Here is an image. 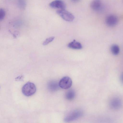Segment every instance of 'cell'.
<instances>
[{
	"label": "cell",
	"mask_w": 123,
	"mask_h": 123,
	"mask_svg": "<svg viewBox=\"0 0 123 123\" xmlns=\"http://www.w3.org/2000/svg\"><path fill=\"white\" fill-rule=\"evenodd\" d=\"M121 100L118 98L113 99L110 103V105L112 108L116 110L119 109L121 107Z\"/></svg>",
	"instance_id": "52a82bcc"
},
{
	"label": "cell",
	"mask_w": 123,
	"mask_h": 123,
	"mask_svg": "<svg viewBox=\"0 0 123 123\" xmlns=\"http://www.w3.org/2000/svg\"><path fill=\"white\" fill-rule=\"evenodd\" d=\"M111 50L112 53L116 55L119 54L120 49L119 47L117 45L113 44L111 47Z\"/></svg>",
	"instance_id": "7c38bea8"
},
{
	"label": "cell",
	"mask_w": 123,
	"mask_h": 123,
	"mask_svg": "<svg viewBox=\"0 0 123 123\" xmlns=\"http://www.w3.org/2000/svg\"><path fill=\"white\" fill-rule=\"evenodd\" d=\"M83 114V112L81 110H77L74 111L65 117L64 121L66 122L74 121L81 117Z\"/></svg>",
	"instance_id": "7a4b0ae2"
},
{
	"label": "cell",
	"mask_w": 123,
	"mask_h": 123,
	"mask_svg": "<svg viewBox=\"0 0 123 123\" xmlns=\"http://www.w3.org/2000/svg\"><path fill=\"white\" fill-rule=\"evenodd\" d=\"M49 6L52 8L58 9H65L66 7L65 3L61 0H54L49 3Z\"/></svg>",
	"instance_id": "5b68a950"
},
{
	"label": "cell",
	"mask_w": 123,
	"mask_h": 123,
	"mask_svg": "<svg viewBox=\"0 0 123 123\" xmlns=\"http://www.w3.org/2000/svg\"><path fill=\"white\" fill-rule=\"evenodd\" d=\"M18 4L19 7L22 9H24L26 6V3L25 0H18Z\"/></svg>",
	"instance_id": "4fadbf2b"
},
{
	"label": "cell",
	"mask_w": 123,
	"mask_h": 123,
	"mask_svg": "<svg viewBox=\"0 0 123 123\" xmlns=\"http://www.w3.org/2000/svg\"><path fill=\"white\" fill-rule=\"evenodd\" d=\"M102 4L100 0H93L91 3V7L94 10L98 11L101 9L102 6Z\"/></svg>",
	"instance_id": "ba28073f"
},
{
	"label": "cell",
	"mask_w": 123,
	"mask_h": 123,
	"mask_svg": "<svg viewBox=\"0 0 123 123\" xmlns=\"http://www.w3.org/2000/svg\"><path fill=\"white\" fill-rule=\"evenodd\" d=\"M118 22L117 17L113 15L108 16L106 18V22L107 25L110 27H113L117 25Z\"/></svg>",
	"instance_id": "8992f818"
},
{
	"label": "cell",
	"mask_w": 123,
	"mask_h": 123,
	"mask_svg": "<svg viewBox=\"0 0 123 123\" xmlns=\"http://www.w3.org/2000/svg\"><path fill=\"white\" fill-rule=\"evenodd\" d=\"M79 0H71L72 1L74 2H76L78 1Z\"/></svg>",
	"instance_id": "2e32d148"
},
{
	"label": "cell",
	"mask_w": 123,
	"mask_h": 123,
	"mask_svg": "<svg viewBox=\"0 0 123 123\" xmlns=\"http://www.w3.org/2000/svg\"><path fill=\"white\" fill-rule=\"evenodd\" d=\"M72 81L71 78L68 76H65L60 80L59 85L61 88L64 89H68L72 86Z\"/></svg>",
	"instance_id": "277c9868"
},
{
	"label": "cell",
	"mask_w": 123,
	"mask_h": 123,
	"mask_svg": "<svg viewBox=\"0 0 123 123\" xmlns=\"http://www.w3.org/2000/svg\"><path fill=\"white\" fill-rule=\"evenodd\" d=\"M36 91V86L34 84L28 82L25 84L22 88L23 94L26 96L32 95L35 93Z\"/></svg>",
	"instance_id": "6da1fadb"
},
{
	"label": "cell",
	"mask_w": 123,
	"mask_h": 123,
	"mask_svg": "<svg viewBox=\"0 0 123 123\" xmlns=\"http://www.w3.org/2000/svg\"><path fill=\"white\" fill-rule=\"evenodd\" d=\"M56 13L64 20L71 22L74 19V15L65 9H58L56 11Z\"/></svg>",
	"instance_id": "3957f363"
},
{
	"label": "cell",
	"mask_w": 123,
	"mask_h": 123,
	"mask_svg": "<svg viewBox=\"0 0 123 123\" xmlns=\"http://www.w3.org/2000/svg\"><path fill=\"white\" fill-rule=\"evenodd\" d=\"M75 95L74 91L73 89H71L67 92L65 95V98L67 100H71L74 98Z\"/></svg>",
	"instance_id": "8fae6325"
},
{
	"label": "cell",
	"mask_w": 123,
	"mask_h": 123,
	"mask_svg": "<svg viewBox=\"0 0 123 123\" xmlns=\"http://www.w3.org/2000/svg\"><path fill=\"white\" fill-rule=\"evenodd\" d=\"M54 38V37H52L47 38L43 43V45H47L53 41Z\"/></svg>",
	"instance_id": "5bb4252c"
},
{
	"label": "cell",
	"mask_w": 123,
	"mask_h": 123,
	"mask_svg": "<svg viewBox=\"0 0 123 123\" xmlns=\"http://www.w3.org/2000/svg\"><path fill=\"white\" fill-rule=\"evenodd\" d=\"M5 15V11L2 9H0V21L2 20L4 18Z\"/></svg>",
	"instance_id": "9a60e30c"
},
{
	"label": "cell",
	"mask_w": 123,
	"mask_h": 123,
	"mask_svg": "<svg viewBox=\"0 0 123 123\" xmlns=\"http://www.w3.org/2000/svg\"><path fill=\"white\" fill-rule=\"evenodd\" d=\"M68 47L70 48L76 49H80L82 48L81 44L75 40L69 43L68 45Z\"/></svg>",
	"instance_id": "9c48e42d"
},
{
	"label": "cell",
	"mask_w": 123,
	"mask_h": 123,
	"mask_svg": "<svg viewBox=\"0 0 123 123\" xmlns=\"http://www.w3.org/2000/svg\"><path fill=\"white\" fill-rule=\"evenodd\" d=\"M59 84L56 81H52L50 82L48 85L49 89L52 91H55L58 90L59 88Z\"/></svg>",
	"instance_id": "30bf717a"
}]
</instances>
